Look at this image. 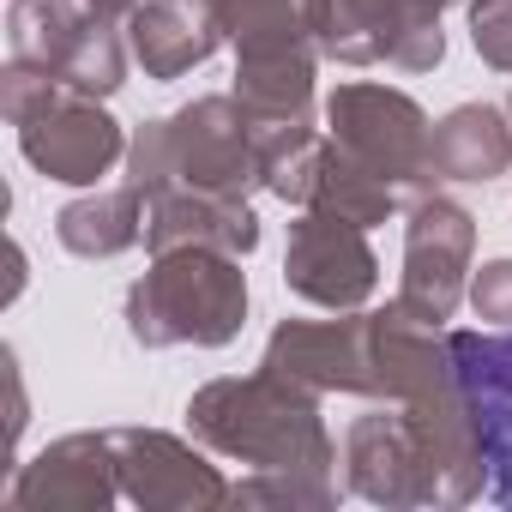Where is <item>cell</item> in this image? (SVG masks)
<instances>
[{
  "instance_id": "ac0fdd59",
  "label": "cell",
  "mask_w": 512,
  "mask_h": 512,
  "mask_svg": "<svg viewBox=\"0 0 512 512\" xmlns=\"http://www.w3.org/2000/svg\"><path fill=\"white\" fill-rule=\"evenodd\" d=\"M145 217H151V199L127 181V187H97V193L73 199L55 217V235L73 260H115V253L145 241Z\"/></svg>"
},
{
  "instance_id": "7a4b0ae2",
  "label": "cell",
  "mask_w": 512,
  "mask_h": 512,
  "mask_svg": "<svg viewBox=\"0 0 512 512\" xmlns=\"http://www.w3.org/2000/svg\"><path fill=\"white\" fill-rule=\"evenodd\" d=\"M187 428L199 446L241 458L253 470H296V476H332L338 446L320 422V392L272 374L266 362L241 380H211L187 404Z\"/></svg>"
},
{
  "instance_id": "9c48e42d",
  "label": "cell",
  "mask_w": 512,
  "mask_h": 512,
  "mask_svg": "<svg viewBox=\"0 0 512 512\" xmlns=\"http://www.w3.org/2000/svg\"><path fill=\"white\" fill-rule=\"evenodd\" d=\"M284 284L314 302V308H362L380 284V260L368 247V229L338 217V211H302L290 223V253H284Z\"/></svg>"
},
{
  "instance_id": "2e32d148",
  "label": "cell",
  "mask_w": 512,
  "mask_h": 512,
  "mask_svg": "<svg viewBox=\"0 0 512 512\" xmlns=\"http://www.w3.org/2000/svg\"><path fill=\"white\" fill-rule=\"evenodd\" d=\"M145 247L169 253V247H217V253H253L260 247V217L247 199H217V193H193L175 187L163 199H151L145 217Z\"/></svg>"
},
{
  "instance_id": "7402d4cb",
  "label": "cell",
  "mask_w": 512,
  "mask_h": 512,
  "mask_svg": "<svg viewBox=\"0 0 512 512\" xmlns=\"http://www.w3.org/2000/svg\"><path fill=\"white\" fill-rule=\"evenodd\" d=\"M464 302L476 308V320L512 326V260H488L482 272H470V296Z\"/></svg>"
},
{
  "instance_id": "9a60e30c",
  "label": "cell",
  "mask_w": 512,
  "mask_h": 512,
  "mask_svg": "<svg viewBox=\"0 0 512 512\" xmlns=\"http://www.w3.org/2000/svg\"><path fill=\"white\" fill-rule=\"evenodd\" d=\"M217 43H229L217 0H145L127 19V49L151 79H181V73L205 67L217 55Z\"/></svg>"
},
{
  "instance_id": "ba28073f",
  "label": "cell",
  "mask_w": 512,
  "mask_h": 512,
  "mask_svg": "<svg viewBox=\"0 0 512 512\" xmlns=\"http://www.w3.org/2000/svg\"><path fill=\"white\" fill-rule=\"evenodd\" d=\"M470 253H476V217L446 199L428 193L410 205V229H404V284L398 302L434 326H446L458 314V302L470 296Z\"/></svg>"
},
{
  "instance_id": "5bb4252c",
  "label": "cell",
  "mask_w": 512,
  "mask_h": 512,
  "mask_svg": "<svg viewBox=\"0 0 512 512\" xmlns=\"http://www.w3.org/2000/svg\"><path fill=\"white\" fill-rule=\"evenodd\" d=\"M458 380L482 428L488 452V494L512 506V332H452Z\"/></svg>"
},
{
  "instance_id": "6da1fadb",
  "label": "cell",
  "mask_w": 512,
  "mask_h": 512,
  "mask_svg": "<svg viewBox=\"0 0 512 512\" xmlns=\"http://www.w3.org/2000/svg\"><path fill=\"white\" fill-rule=\"evenodd\" d=\"M350 494L374 506H464L482 494L488 452L476 410L458 386H440L428 398H404L386 410H368L344 434Z\"/></svg>"
},
{
  "instance_id": "ffe728a7",
  "label": "cell",
  "mask_w": 512,
  "mask_h": 512,
  "mask_svg": "<svg viewBox=\"0 0 512 512\" xmlns=\"http://www.w3.org/2000/svg\"><path fill=\"white\" fill-rule=\"evenodd\" d=\"M217 19H223V37L235 43V61L314 49L308 0H217Z\"/></svg>"
},
{
  "instance_id": "3957f363",
  "label": "cell",
  "mask_w": 512,
  "mask_h": 512,
  "mask_svg": "<svg viewBox=\"0 0 512 512\" xmlns=\"http://www.w3.org/2000/svg\"><path fill=\"white\" fill-rule=\"evenodd\" d=\"M127 181L145 199H163L175 187L247 199L253 187H266V157L247 127V109L229 91V97H199L169 121H145L127 139Z\"/></svg>"
},
{
  "instance_id": "277c9868",
  "label": "cell",
  "mask_w": 512,
  "mask_h": 512,
  "mask_svg": "<svg viewBox=\"0 0 512 512\" xmlns=\"http://www.w3.org/2000/svg\"><path fill=\"white\" fill-rule=\"evenodd\" d=\"M247 320V272L217 247H169L157 266L127 290V332L145 350L199 344L217 350Z\"/></svg>"
},
{
  "instance_id": "5b68a950",
  "label": "cell",
  "mask_w": 512,
  "mask_h": 512,
  "mask_svg": "<svg viewBox=\"0 0 512 512\" xmlns=\"http://www.w3.org/2000/svg\"><path fill=\"white\" fill-rule=\"evenodd\" d=\"M0 109H7V121L19 127L25 163L37 175H49V181L97 187L127 157V133L103 109V97H85L73 85H55L37 67L7 61V79H0Z\"/></svg>"
},
{
  "instance_id": "e0dca14e",
  "label": "cell",
  "mask_w": 512,
  "mask_h": 512,
  "mask_svg": "<svg viewBox=\"0 0 512 512\" xmlns=\"http://www.w3.org/2000/svg\"><path fill=\"white\" fill-rule=\"evenodd\" d=\"M512 169V121L494 103H458L434 121V181H494Z\"/></svg>"
},
{
  "instance_id": "7c38bea8",
  "label": "cell",
  "mask_w": 512,
  "mask_h": 512,
  "mask_svg": "<svg viewBox=\"0 0 512 512\" xmlns=\"http://www.w3.org/2000/svg\"><path fill=\"white\" fill-rule=\"evenodd\" d=\"M266 368L308 386V392H362V398H374L368 314L344 308L338 320H284L266 344Z\"/></svg>"
},
{
  "instance_id": "8992f818",
  "label": "cell",
  "mask_w": 512,
  "mask_h": 512,
  "mask_svg": "<svg viewBox=\"0 0 512 512\" xmlns=\"http://www.w3.org/2000/svg\"><path fill=\"white\" fill-rule=\"evenodd\" d=\"M326 133L368 163L386 187H398L410 205L440 193L434 181V121L422 115L416 97L392 85H338L326 97Z\"/></svg>"
},
{
  "instance_id": "30bf717a",
  "label": "cell",
  "mask_w": 512,
  "mask_h": 512,
  "mask_svg": "<svg viewBox=\"0 0 512 512\" xmlns=\"http://www.w3.org/2000/svg\"><path fill=\"white\" fill-rule=\"evenodd\" d=\"M115 434V458H121V494L133 506L151 512H205V506H229L235 482H223V470L193 452L181 434L163 428H109Z\"/></svg>"
},
{
  "instance_id": "52a82bcc",
  "label": "cell",
  "mask_w": 512,
  "mask_h": 512,
  "mask_svg": "<svg viewBox=\"0 0 512 512\" xmlns=\"http://www.w3.org/2000/svg\"><path fill=\"white\" fill-rule=\"evenodd\" d=\"M308 31L314 49L344 67L386 61L398 73H428L446 55L434 0H308Z\"/></svg>"
},
{
  "instance_id": "4fadbf2b",
  "label": "cell",
  "mask_w": 512,
  "mask_h": 512,
  "mask_svg": "<svg viewBox=\"0 0 512 512\" xmlns=\"http://www.w3.org/2000/svg\"><path fill=\"white\" fill-rule=\"evenodd\" d=\"M19 512H103L121 494V458H115V434H67L55 446H43L7 494Z\"/></svg>"
},
{
  "instance_id": "cb8c5ba5",
  "label": "cell",
  "mask_w": 512,
  "mask_h": 512,
  "mask_svg": "<svg viewBox=\"0 0 512 512\" xmlns=\"http://www.w3.org/2000/svg\"><path fill=\"white\" fill-rule=\"evenodd\" d=\"M434 7H458V0H434Z\"/></svg>"
},
{
  "instance_id": "44dd1931",
  "label": "cell",
  "mask_w": 512,
  "mask_h": 512,
  "mask_svg": "<svg viewBox=\"0 0 512 512\" xmlns=\"http://www.w3.org/2000/svg\"><path fill=\"white\" fill-rule=\"evenodd\" d=\"M470 43L494 73H512V0H470Z\"/></svg>"
},
{
  "instance_id": "8fae6325",
  "label": "cell",
  "mask_w": 512,
  "mask_h": 512,
  "mask_svg": "<svg viewBox=\"0 0 512 512\" xmlns=\"http://www.w3.org/2000/svg\"><path fill=\"white\" fill-rule=\"evenodd\" d=\"M266 187H272L284 205H302V211H338V217H350V223H362V229L386 223V217L404 205V193L386 187L368 163H356L332 133H326V139H308L296 157H284V163L266 175Z\"/></svg>"
},
{
  "instance_id": "603a6c76",
  "label": "cell",
  "mask_w": 512,
  "mask_h": 512,
  "mask_svg": "<svg viewBox=\"0 0 512 512\" xmlns=\"http://www.w3.org/2000/svg\"><path fill=\"white\" fill-rule=\"evenodd\" d=\"M85 7H91L97 19H109V25H115V19H133V13L145 7V0H85Z\"/></svg>"
},
{
  "instance_id": "d4e9b609",
  "label": "cell",
  "mask_w": 512,
  "mask_h": 512,
  "mask_svg": "<svg viewBox=\"0 0 512 512\" xmlns=\"http://www.w3.org/2000/svg\"><path fill=\"white\" fill-rule=\"evenodd\" d=\"M506 109H512V103H506Z\"/></svg>"
},
{
  "instance_id": "d6986e66",
  "label": "cell",
  "mask_w": 512,
  "mask_h": 512,
  "mask_svg": "<svg viewBox=\"0 0 512 512\" xmlns=\"http://www.w3.org/2000/svg\"><path fill=\"white\" fill-rule=\"evenodd\" d=\"M91 7L85 0H13L7 13V61L37 67L61 85V67L73 61L79 37L91 31Z\"/></svg>"
}]
</instances>
